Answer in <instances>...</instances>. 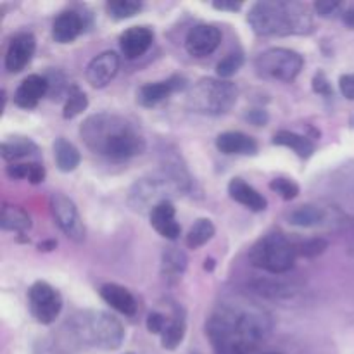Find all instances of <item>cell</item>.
I'll return each mask as SVG.
<instances>
[{
  "label": "cell",
  "instance_id": "obj_1",
  "mask_svg": "<svg viewBox=\"0 0 354 354\" xmlns=\"http://www.w3.org/2000/svg\"><path fill=\"white\" fill-rule=\"evenodd\" d=\"M272 315L244 297L218 303L206 322V335L216 354H249L270 337Z\"/></svg>",
  "mask_w": 354,
  "mask_h": 354
},
{
  "label": "cell",
  "instance_id": "obj_2",
  "mask_svg": "<svg viewBox=\"0 0 354 354\" xmlns=\"http://www.w3.org/2000/svg\"><path fill=\"white\" fill-rule=\"evenodd\" d=\"M80 137L93 154L111 161H127L145 151L140 128L114 113H97L86 118L80 127Z\"/></svg>",
  "mask_w": 354,
  "mask_h": 354
},
{
  "label": "cell",
  "instance_id": "obj_3",
  "mask_svg": "<svg viewBox=\"0 0 354 354\" xmlns=\"http://www.w3.org/2000/svg\"><path fill=\"white\" fill-rule=\"evenodd\" d=\"M248 23L261 37H289L313 31V16L303 2L261 0L249 9Z\"/></svg>",
  "mask_w": 354,
  "mask_h": 354
},
{
  "label": "cell",
  "instance_id": "obj_4",
  "mask_svg": "<svg viewBox=\"0 0 354 354\" xmlns=\"http://www.w3.org/2000/svg\"><path fill=\"white\" fill-rule=\"evenodd\" d=\"M190 189V176L178 159H169L159 171L137 180L128 194V204L133 211L151 213L158 204L169 201L173 194Z\"/></svg>",
  "mask_w": 354,
  "mask_h": 354
},
{
  "label": "cell",
  "instance_id": "obj_5",
  "mask_svg": "<svg viewBox=\"0 0 354 354\" xmlns=\"http://www.w3.org/2000/svg\"><path fill=\"white\" fill-rule=\"evenodd\" d=\"M73 334L92 348L113 351L124 341V328L118 318L106 311L85 310L75 315L71 320Z\"/></svg>",
  "mask_w": 354,
  "mask_h": 354
},
{
  "label": "cell",
  "instance_id": "obj_6",
  "mask_svg": "<svg viewBox=\"0 0 354 354\" xmlns=\"http://www.w3.org/2000/svg\"><path fill=\"white\" fill-rule=\"evenodd\" d=\"M237 95V86L228 80L203 78L190 90L187 97V106L194 113L220 116L235 106Z\"/></svg>",
  "mask_w": 354,
  "mask_h": 354
},
{
  "label": "cell",
  "instance_id": "obj_7",
  "mask_svg": "<svg viewBox=\"0 0 354 354\" xmlns=\"http://www.w3.org/2000/svg\"><path fill=\"white\" fill-rule=\"evenodd\" d=\"M296 259V245L279 232L263 235L249 251V261L252 263V266L273 275H282L292 270Z\"/></svg>",
  "mask_w": 354,
  "mask_h": 354
},
{
  "label": "cell",
  "instance_id": "obj_8",
  "mask_svg": "<svg viewBox=\"0 0 354 354\" xmlns=\"http://www.w3.org/2000/svg\"><path fill=\"white\" fill-rule=\"evenodd\" d=\"M304 66V59L292 48L273 47L256 57L254 68L261 78L275 82H292Z\"/></svg>",
  "mask_w": 354,
  "mask_h": 354
},
{
  "label": "cell",
  "instance_id": "obj_9",
  "mask_svg": "<svg viewBox=\"0 0 354 354\" xmlns=\"http://www.w3.org/2000/svg\"><path fill=\"white\" fill-rule=\"evenodd\" d=\"M28 303L35 320L41 325L54 324L62 310V297L47 282H35L28 290Z\"/></svg>",
  "mask_w": 354,
  "mask_h": 354
},
{
  "label": "cell",
  "instance_id": "obj_10",
  "mask_svg": "<svg viewBox=\"0 0 354 354\" xmlns=\"http://www.w3.org/2000/svg\"><path fill=\"white\" fill-rule=\"evenodd\" d=\"M48 206H50V213L55 223L64 232L66 237L78 244L85 241V225L80 216L78 207L69 197H66L64 194H52Z\"/></svg>",
  "mask_w": 354,
  "mask_h": 354
},
{
  "label": "cell",
  "instance_id": "obj_11",
  "mask_svg": "<svg viewBox=\"0 0 354 354\" xmlns=\"http://www.w3.org/2000/svg\"><path fill=\"white\" fill-rule=\"evenodd\" d=\"M221 44V31L214 24H197L185 37V48L192 57H206Z\"/></svg>",
  "mask_w": 354,
  "mask_h": 354
},
{
  "label": "cell",
  "instance_id": "obj_12",
  "mask_svg": "<svg viewBox=\"0 0 354 354\" xmlns=\"http://www.w3.org/2000/svg\"><path fill=\"white\" fill-rule=\"evenodd\" d=\"M118 69H120V55L113 50H106L88 62L85 78L93 88H104L116 76Z\"/></svg>",
  "mask_w": 354,
  "mask_h": 354
},
{
  "label": "cell",
  "instance_id": "obj_13",
  "mask_svg": "<svg viewBox=\"0 0 354 354\" xmlns=\"http://www.w3.org/2000/svg\"><path fill=\"white\" fill-rule=\"evenodd\" d=\"M37 48V40L31 33H17L10 38L6 52V69L9 73H19L31 62Z\"/></svg>",
  "mask_w": 354,
  "mask_h": 354
},
{
  "label": "cell",
  "instance_id": "obj_14",
  "mask_svg": "<svg viewBox=\"0 0 354 354\" xmlns=\"http://www.w3.org/2000/svg\"><path fill=\"white\" fill-rule=\"evenodd\" d=\"M187 82L183 76H171V78L165 80V82H156V83H145L138 88L137 100L140 106L144 107H154L161 104L162 100L168 99L171 93L178 92V90L185 88Z\"/></svg>",
  "mask_w": 354,
  "mask_h": 354
},
{
  "label": "cell",
  "instance_id": "obj_15",
  "mask_svg": "<svg viewBox=\"0 0 354 354\" xmlns=\"http://www.w3.org/2000/svg\"><path fill=\"white\" fill-rule=\"evenodd\" d=\"M334 220H342V216L334 218L332 209L318 206V204H304V206L296 207V209H292L287 214V221L294 225V227L301 228L324 227V225H328Z\"/></svg>",
  "mask_w": 354,
  "mask_h": 354
},
{
  "label": "cell",
  "instance_id": "obj_16",
  "mask_svg": "<svg viewBox=\"0 0 354 354\" xmlns=\"http://www.w3.org/2000/svg\"><path fill=\"white\" fill-rule=\"evenodd\" d=\"M154 41V31L147 26H133L123 31L120 37L121 52L127 59H138L149 50Z\"/></svg>",
  "mask_w": 354,
  "mask_h": 354
},
{
  "label": "cell",
  "instance_id": "obj_17",
  "mask_svg": "<svg viewBox=\"0 0 354 354\" xmlns=\"http://www.w3.org/2000/svg\"><path fill=\"white\" fill-rule=\"evenodd\" d=\"M48 93V82L45 76L30 75L21 82L14 92V102L23 109H33L40 102L41 97Z\"/></svg>",
  "mask_w": 354,
  "mask_h": 354
},
{
  "label": "cell",
  "instance_id": "obj_18",
  "mask_svg": "<svg viewBox=\"0 0 354 354\" xmlns=\"http://www.w3.org/2000/svg\"><path fill=\"white\" fill-rule=\"evenodd\" d=\"M151 216V225L161 237L168 239V241H176L180 237L182 227L176 221V211L171 201H165V203L158 204L154 209L149 213Z\"/></svg>",
  "mask_w": 354,
  "mask_h": 354
},
{
  "label": "cell",
  "instance_id": "obj_19",
  "mask_svg": "<svg viewBox=\"0 0 354 354\" xmlns=\"http://www.w3.org/2000/svg\"><path fill=\"white\" fill-rule=\"evenodd\" d=\"M216 147L221 154L227 156H256L258 142L242 131H225L216 137Z\"/></svg>",
  "mask_w": 354,
  "mask_h": 354
},
{
  "label": "cell",
  "instance_id": "obj_20",
  "mask_svg": "<svg viewBox=\"0 0 354 354\" xmlns=\"http://www.w3.org/2000/svg\"><path fill=\"white\" fill-rule=\"evenodd\" d=\"M85 30V19L76 10H64L59 14L52 26V37L57 44H71Z\"/></svg>",
  "mask_w": 354,
  "mask_h": 354
},
{
  "label": "cell",
  "instance_id": "obj_21",
  "mask_svg": "<svg viewBox=\"0 0 354 354\" xmlns=\"http://www.w3.org/2000/svg\"><path fill=\"white\" fill-rule=\"evenodd\" d=\"M228 196L235 201V203L242 204L248 209L254 211V213H261L268 207V201L254 189L244 182L242 178H232L228 183Z\"/></svg>",
  "mask_w": 354,
  "mask_h": 354
},
{
  "label": "cell",
  "instance_id": "obj_22",
  "mask_svg": "<svg viewBox=\"0 0 354 354\" xmlns=\"http://www.w3.org/2000/svg\"><path fill=\"white\" fill-rule=\"evenodd\" d=\"M100 297L118 313L127 315V317H133L137 313V301L133 294L118 283H106L100 287Z\"/></svg>",
  "mask_w": 354,
  "mask_h": 354
},
{
  "label": "cell",
  "instance_id": "obj_23",
  "mask_svg": "<svg viewBox=\"0 0 354 354\" xmlns=\"http://www.w3.org/2000/svg\"><path fill=\"white\" fill-rule=\"evenodd\" d=\"M2 158L7 162L14 165V162L21 161V159H30V158H38V145L35 144L31 138L26 137H10L7 140L2 142Z\"/></svg>",
  "mask_w": 354,
  "mask_h": 354
},
{
  "label": "cell",
  "instance_id": "obj_24",
  "mask_svg": "<svg viewBox=\"0 0 354 354\" xmlns=\"http://www.w3.org/2000/svg\"><path fill=\"white\" fill-rule=\"evenodd\" d=\"M273 145H280V147L292 149L299 158L310 159L315 152V144L308 137H303L294 131L280 130L273 135Z\"/></svg>",
  "mask_w": 354,
  "mask_h": 354
},
{
  "label": "cell",
  "instance_id": "obj_25",
  "mask_svg": "<svg viewBox=\"0 0 354 354\" xmlns=\"http://www.w3.org/2000/svg\"><path fill=\"white\" fill-rule=\"evenodd\" d=\"M54 158L55 165L61 169L62 173L75 171L80 166V161H82V156H80V151L66 138L59 137L57 140L54 142Z\"/></svg>",
  "mask_w": 354,
  "mask_h": 354
},
{
  "label": "cell",
  "instance_id": "obj_26",
  "mask_svg": "<svg viewBox=\"0 0 354 354\" xmlns=\"http://www.w3.org/2000/svg\"><path fill=\"white\" fill-rule=\"evenodd\" d=\"M0 225L6 232H16V234H24L31 228V218L28 216L26 211L17 206H3Z\"/></svg>",
  "mask_w": 354,
  "mask_h": 354
},
{
  "label": "cell",
  "instance_id": "obj_27",
  "mask_svg": "<svg viewBox=\"0 0 354 354\" xmlns=\"http://www.w3.org/2000/svg\"><path fill=\"white\" fill-rule=\"evenodd\" d=\"M214 232H216V228H214L213 221L207 220V218H199V220L192 225L189 234H187V239H185L187 248L189 249L203 248L204 244H207V242L214 237Z\"/></svg>",
  "mask_w": 354,
  "mask_h": 354
},
{
  "label": "cell",
  "instance_id": "obj_28",
  "mask_svg": "<svg viewBox=\"0 0 354 354\" xmlns=\"http://www.w3.org/2000/svg\"><path fill=\"white\" fill-rule=\"evenodd\" d=\"M7 175L12 180H24L28 178L31 183H40L45 178L44 165L37 161L31 162H14L7 166Z\"/></svg>",
  "mask_w": 354,
  "mask_h": 354
},
{
  "label": "cell",
  "instance_id": "obj_29",
  "mask_svg": "<svg viewBox=\"0 0 354 354\" xmlns=\"http://www.w3.org/2000/svg\"><path fill=\"white\" fill-rule=\"evenodd\" d=\"M185 318L180 317V315H175V318L166 325L165 332L161 334L162 348L168 349V351H175V349L182 344L183 337H185Z\"/></svg>",
  "mask_w": 354,
  "mask_h": 354
},
{
  "label": "cell",
  "instance_id": "obj_30",
  "mask_svg": "<svg viewBox=\"0 0 354 354\" xmlns=\"http://www.w3.org/2000/svg\"><path fill=\"white\" fill-rule=\"evenodd\" d=\"M86 107H88V97H86V93L78 85L69 86L68 99H66L64 109H62L64 120H73V118L80 116Z\"/></svg>",
  "mask_w": 354,
  "mask_h": 354
},
{
  "label": "cell",
  "instance_id": "obj_31",
  "mask_svg": "<svg viewBox=\"0 0 354 354\" xmlns=\"http://www.w3.org/2000/svg\"><path fill=\"white\" fill-rule=\"evenodd\" d=\"M187 268V256L180 249L169 248L162 252V273L168 279H176Z\"/></svg>",
  "mask_w": 354,
  "mask_h": 354
},
{
  "label": "cell",
  "instance_id": "obj_32",
  "mask_svg": "<svg viewBox=\"0 0 354 354\" xmlns=\"http://www.w3.org/2000/svg\"><path fill=\"white\" fill-rule=\"evenodd\" d=\"M106 10L113 19L121 21L140 12L142 3L135 2V0H113V2L106 3Z\"/></svg>",
  "mask_w": 354,
  "mask_h": 354
},
{
  "label": "cell",
  "instance_id": "obj_33",
  "mask_svg": "<svg viewBox=\"0 0 354 354\" xmlns=\"http://www.w3.org/2000/svg\"><path fill=\"white\" fill-rule=\"evenodd\" d=\"M244 66V54L242 52H232L227 57L221 59L216 64V75L221 80H227L230 76H234L235 73H239V69Z\"/></svg>",
  "mask_w": 354,
  "mask_h": 354
},
{
  "label": "cell",
  "instance_id": "obj_34",
  "mask_svg": "<svg viewBox=\"0 0 354 354\" xmlns=\"http://www.w3.org/2000/svg\"><path fill=\"white\" fill-rule=\"evenodd\" d=\"M270 189L275 194H279V196L286 201H292L299 196V185H297L294 180L283 178V176L273 178L272 182H270Z\"/></svg>",
  "mask_w": 354,
  "mask_h": 354
},
{
  "label": "cell",
  "instance_id": "obj_35",
  "mask_svg": "<svg viewBox=\"0 0 354 354\" xmlns=\"http://www.w3.org/2000/svg\"><path fill=\"white\" fill-rule=\"evenodd\" d=\"M327 248H328V242L322 237L308 239V241L301 242V244L296 245L297 256H303V258H317V256L324 254Z\"/></svg>",
  "mask_w": 354,
  "mask_h": 354
},
{
  "label": "cell",
  "instance_id": "obj_36",
  "mask_svg": "<svg viewBox=\"0 0 354 354\" xmlns=\"http://www.w3.org/2000/svg\"><path fill=\"white\" fill-rule=\"evenodd\" d=\"M313 92L322 97H332L334 95V88H332L330 82H328L327 75L324 71H318L313 76Z\"/></svg>",
  "mask_w": 354,
  "mask_h": 354
},
{
  "label": "cell",
  "instance_id": "obj_37",
  "mask_svg": "<svg viewBox=\"0 0 354 354\" xmlns=\"http://www.w3.org/2000/svg\"><path fill=\"white\" fill-rule=\"evenodd\" d=\"M145 325H147V330L151 332V334H159V335H161L162 332H165V328H166V325H168V322H166V317L162 313H158V311H152V313H149Z\"/></svg>",
  "mask_w": 354,
  "mask_h": 354
},
{
  "label": "cell",
  "instance_id": "obj_38",
  "mask_svg": "<svg viewBox=\"0 0 354 354\" xmlns=\"http://www.w3.org/2000/svg\"><path fill=\"white\" fill-rule=\"evenodd\" d=\"M342 7H344V3H341V2H317L315 3V10H317L318 16H322V17L337 16V14L342 12Z\"/></svg>",
  "mask_w": 354,
  "mask_h": 354
},
{
  "label": "cell",
  "instance_id": "obj_39",
  "mask_svg": "<svg viewBox=\"0 0 354 354\" xmlns=\"http://www.w3.org/2000/svg\"><path fill=\"white\" fill-rule=\"evenodd\" d=\"M339 88L346 99L354 100V73L351 75H342L339 80Z\"/></svg>",
  "mask_w": 354,
  "mask_h": 354
},
{
  "label": "cell",
  "instance_id": "obj_40",
  "mask_svg": "<svg viewBox=\"0 0 354 354\" xmlns=\"http://www.w3.org/2000/svg\"><path fill=\"white\" fill-rule=\"evenodd\" d=\"M245 120L249 121V123L256 124V127H265L266 123H268V113H266L265 109H252L249 111L248 116H245Z\"/></svg>",
  "mask_w": 354,
  "mask_h": 354
},
{
  "label": "cell",
  "instance_id": "obj_41",
  "mask_svg": "<svg viewBox=\"0 0 354 354\" xmlns=\"http://www.w3.org/2000/svg\"><path fill=\"white\" fill-rule=\"evenodd\" d=\"M213 7L218 10H234L235 12V10L241 9L242 3L241 2H214Z\"/></svg>",
  "mask_w": 354,
  "mask_h": 354
},
{
  "label": "cell",
  "instance_id": "obj_42",
  "mask_svg": "<svg viewBox=\"0 0 354 354\" xmlns=\"http://www.w3.org/2000/svg\"><path fill=\"white\" fill-rule=\"evenodd\" d=\"M342 17H344L346 23L349 24V26L354 28V3H349V6H344L342 7Z\"/></svg>",
  "mask_w": 354,
  "mask_h": 354
},
{
  "label": "cell",
  "instance_id": "obj_43",
  "mask_svg": "<svg viewBox=\"0 0 354 354\" xmlns=\"http://www.w3.org/2000/svg\"><path fill=\"white\" fill-rule=\"evenodd\" d=\"M55 248H57V242L55 241H45L38 244V249H40V251H52V249Z\"/></svg>",
  "mask_w": 354,
  "mask_h": 354
},
{
  "label": "cell",
  "instance_id": "obj_44",
  "mask_svg": "<svg viewBox=\"0 0 354 354\" xmlns=\"http://www.w3.org/2000/svg\"><path fill=\"white\" fill-rule=\"evenodd\" d=\"M213 268H214L213 259H206V263H204V270H207V272H213Z\"/></svg>",
  "mask_w": 354,
  "mask_h": 354
},
{
  "label": "cell",
  "instance_id": "obj_45",
  "mask_svg": "<svg viewBox=\"0 0 354 354\" xmlns=\"http://www.w3.org/2000/svg\"><path fill=\"white\" fill-rule=\"evenodd\" d=\"M270 354H277V353H270Z\"/></svg>",
  "mask_w": 354,
  "mask_h": 354
},
{
  "label": "cell",
  "instance_id": "obj_46",
  "mask_svg": "<svg viewBox=\"0 0 354 354\" xmlns=\"http://www.w3.org/2000/svg\"><path fill=\"white\" fill-rule=\"evenodd\" d=\"M128 354H131V353H128Z\"/></svg>",
  "mask_w": 354,
  "mask_h": 354
},
{
  "label": "cell",
  "instance_id": "obj_47",
  "mask_svg": "<svg viewBox=\"0 0 354 354\" xmlns=\"http://www.w3.org/2000/svg\"><path fill=\"white\" fill-rule=\"evenodd\" d=\"M353 123H354V121H353Z\"/></svg>",
  "mask_w": 354,
  "mask_h": 354
}]
</instances>
